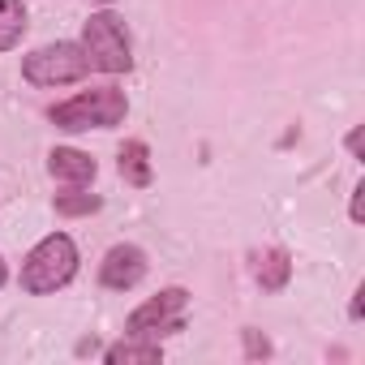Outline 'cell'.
Wrapping results in <instances>:
<instances>
[{
  "instance_id": "cell-6",
  "label": "cell",
  "mask_w": 365,
  "mask_h": 365,
  "mask_svg": "<svg viewBox=\"0 0 365 365\" xmlns=\"http://www.w3.org/2000/svg\"><path fill=\"white\" fill-rule=\"evenodd\" d=\"M142 275H146V254L138 245H112L103 254V267H99V284L103 288L125 292V288L142 284Z\"/></svg>"
},
{
  "instance_id": "cell-5",
  "label": "cell",
  "mask_w": 365,
  "mask_h": 365,
  "mask_svg": "<svg viewBox=\"0 0 365 365\" xmlns=\"http://www.w3.org/2000/svg\"><path fill=\"white\" fill-rule=\"evenodd\" d=\"M190 292L185 288H163L159 297H150L146 305H138L125 322L129 335H142V339H159V335H176L185 331V318H180V309H185Z\"/></svg>"
},
{
  "instance_id": "cell-17",
  "label": "cell",
  "mask_w": 365,
  "mask_h": 365,
  "mask_svg": "<svg viewBox=\"0 0 365 365\" xmlns=\"http://www.w3.org/2000/svg\"><path fill=\"white\" fill-rule=\"evenodd\" d=\"M95 5H112V0H95Z\"/></svg>"
},
{
  "instance_id": "cell-15",
  "label": "cell",
  "mask_w": 365,
  "mask_h": 365,
  "mask_svg": "<svg viewBox=\"0 0 365 365\" xmlns=\"http://www.w3.org/2000/svg\"><path fill=\"white\" fill-rule=\"evenodd\" d=\"M361 142H365V129L356 125V129L348 133V150H352V155H361Z\"/></svg>"
},
{
  "instance_id": "cell-3",
  "label": "cell",
  "mask_w": 365,
  "mask_h": 365,
  "mask_svg": "<svg viewBox=\"0 0 365 365\" xmlns=\"http://www.w3.org/2000/svg\"><path fill=\"white\" fill-rule=\"evenodd\" d=\"M82 52L91 61V69L99 73H129L133 56H129V35L125 22L116 14H91L82 26Z\"/></svg>"
},
{
  "instance_id": "cell-8",
  "label": "cell",
  "mask_w": 365,
  "mask_h": 365,
  "mask_svg": "<svg viewBox=\"0 0 365 365\" xmlns=\"http://www.w3.org/2000/svg\"><path fill=\"white\" fill-rule=\"evenodd\" d=\"M159 356H163L159 344H155V339L146 344L142 335H125L120 344H112V348L103 352L108 365H159Z\"/></svg>"
},
{
  "instance_id": "cell-10",
  "label": "cell",
  "mask_w": 365,
  "mask_h": 365,
  "mask_svg": "<svg viewBox=\"0 0 365 365\" xmlns=\"http://www.w3.org/2000/svg\"><path fill=\"white\" fill-rule=\"evenodd\" d=\"M26 35V5L22 0H0V52L18 48Z\"/></svg>"
},
{
  "instance_id": "cell-9",
  "label": "cell",
  "mask_w": 365,
  "mask_h": 365,
  "mask_svg": "<svg viewBox=\"0 0 365 365\" xmlns=\"http://www.w3.org/2000/svg\"><path fill=\"white\" fill-rule=\"evenodd\" d=\"M116 168H120V176H125V185H133V190H146L150 176H155V172H150V150H146V142H125Z\"/></svg>"
},
{
  "instance_id": "cell-11",
  "label": "cell",
  "mask_w": 365,
  "mask_h": 365,
  "mask_svg": "<svg viewBox=\"0 0 365 365\" xmlns=\"http://www.w3.org/2000/svg\"><path fill=\"white\" fill-rule=\"evenodd\" d=\"M288 275H292V262H288V254H284V250H271V254H267V262L258 267V284H262L267 292H279V288L288 284Z\"/></svg>"
},
{
  "instance_id": "cell-12",
  "label": "cell",
  "mask_w": 365,
  "mask_h": 365,
  "mask_svg": "<svg viewBox=\"0 0 365 365\" xmlns=\"http://www.w3.org/2000/svg\"><path fill=\"white\" fill-rule=\"evenodd\" d=\"M99 207H103L99 194H56V215H91Z\"/></svg>"
},
{
  "instance_id": "cell-7",
  "label": "cell",
  "mask_w": 365,
  "mask_h": 365,
  "mask_svg": "<svg viewBox=\"0 0 365 365\" xmlns=\"http://www.w3.org/2000/svg\"><path fill=\"white\" fill-rule=\"evenodd\" d=\"M48 172H52L56 180H65V185H91V180H95V172H99V163H95L86 150L56 146V150L48 155Z\"/></svg>"
},
{
  "instance_id": "cell-13",
  "label": "cell",
  "mask_w": 365,
  "mask_h": 365,
  "mask_svg": "<svg viewBox=\"0 0 365 365\" xmlns=\"http://www.w3.org/2000/svg\"><path fill=\"white\" fill-rule=\"evenodd\" d=\"M241 335H245V352H250V356H271V344H267L258 331H241Z\"/></svg>"
},
{
  "instance_id": "cell-4",
  "label": "cell",
  "mask_w": 365,
  "mask_h": 365,
  "mask_svg": "<svg viewBox=\"0 0 365 365\" xmlns=\"http://www.w3.org/2000/svg\"><path fill=\"white\" fill-rule=\"evenodd\" d=\"M86 73H91V61H86L82 43H48L22 61V78L31 86H65Z\"/></svg>"
},
{
  "instance_id": "cell-14",
  "label": "cell",
  "mask_w": 365,
  "mask_h": 365,
  "mask_svg": "<svg viewBox=\"0 0 365 365\" xmlns=\"http://www.w3.org/2000/svg\"><path fill=\"white\" fill-rule=\"evenodd\" d=\"M361 220H365V185L352 190V224H361Z\"/></svg>"
},
{
  "instance_id": "cell-1",
  "label": "cell",
  "mask_w": 365,
  "mask_h": 365,
  "mask_svg": "<svg viewBox=\"0 0 365 365\" xmlns=\"http://www.w3.org/2000/svg\"><path fill=\"white\" fill-rule=\"evenodd\" d=\"M129 112L125 103V91L116 86H95V91H82L73 95L69 103H56L52 108V125L65 129V133H82V129H112L120 125Z\"/></svg>"
},
{
  "instance_id": "cell-2",
  "label": "cell",
  "mask_w": 365,
  "mask_h": 365,
  "mask_svg": "<svg viewBox=\"0 0 365 365\" xmlns=\"http://www.w3.org/2000/svg\"><path fill=\"white\" fill-rule=\"evenodd\" d=\"M73 271H78V245L65 232H52V237H43L26 254V262H22V288L35 292V297H43V292L65 288L73 279Z\"/></svg>"
},
{
  "instance_id": "cell-16",
  "label": "cell",
  "mask_w": 365,
  "mask_h": 365,
  "mask_svg": "<svg viewBox=\"0 0 365 365\" xmlns=\"http://www.w3.org/2000/svg\"><path fill=\"white\" fill-rule=\"evenodd\" d=\"M5 279H9V271H5V262H0V284H5Z\"/></svg>"
}]
</instances>
